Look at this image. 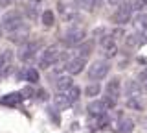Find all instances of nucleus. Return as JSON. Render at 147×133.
Here are the masks:
<instances>
[{
    "instance_id": "1",
    "label": "nucleus",
    "mask_w": 147,
    "mask_h": 133,
    "mask_svg": "<svg viewBox=\"0 0 147 133\" xmlns=\"http://www.w3.org/2000/svg\"><path fill=\"white\" fill-rule=\"evenodd\" d=\"M134 10H138V0H127V2L121 4V6L118 8V11L112 15V20L116 22V24H127V22L131 20Z\"/></svg>"
},
{
    "instance_id": "2",
    "label": "nucleus",
    "mask_w": 147,
    "mask_h": 133,
    "mask_svg": "<svg viewBox=\"0 0 147 133\" xmlns=\"http://www.w3.org/2000/svg\"><path fill=\"white\" fill-rule=\"evenodd\" d=\"M22 24H24V19H22V13L17 11V10H11L7 11L6 15L2 17V28L6 31H11V33H15L22 28Z\"/></svg>"
},
{
    "instance_id": "3",
    "label": "nucleus",
    "mask_w": 147,
    "mask_h": 133,
    "mask_svg": "<svg viewBox=\"0 0 147 133\" xmlns=\"http://www.w3.org/2000/svg\"><path fill=\"white\" fill-rule=\"evenodd\" d=\"M57 8L64 20H72L77 15V11H79V2L77 0H59Z\"/></svg>"
},
{
    "instance_id": "4",
    "label": "nucleus",
    "mask_w": 147,
    "mask_h": 133,
    "mask_svg": "<svg viewBox=\"0 0 147 133\" xmlns=\"http://www.w3.org/2000/svg\"><path fill=\"white\" fill-rule=\"evenodd\" d=\"M59 59H61V50H59L57 44H52V46L44 48L42 56H40V61H39V67L48 68V67H52L53 63H57Z\"/></svg>"
},
{
    "instance_id": "5",
    "label": "nucleus",
    "mask_w": 147,
    "mask_h": 133,
    "mask_svg": "<svg viewBox=\"0 0 147 133\" xmlns=\"http://www.w3.org/2000/svg\"><path fill=\"white\" fill-rule=\"evenodd\" d=\"M109 70H110L109 61L99 59V61H94L88 67V78H90V80H103V78L109 74Z\"/></svg>"
},
{
    "instance_id": "6",
    "label": "nucleus",
    "mask_w": 147,
    "mask_h": 133,
    "mask_svg": "<svg viewBox=\"0 0 147 133\" xmlns=\"http://www.w3.org/2000/svg\"><path fill=\"white\" fill-rule=\"evenodd\" d=\"M39 48H40V43H39V41H26V43L18 48V54H17V56H18L20 61H30V59L33 57L37 52H39Z\"/></svg>"
},
{
    "instance_id": "7",
    "label": "nucleus",
    "mask_w": 147,
    "mask_h": 133,
    "mask_svg": "<svg viewBox=\"0 0 147 133\" xmlns=\"http://www.w3.org/2000/svg\"><path fill=\"white\" fill-rule=\"evenodd\" d=\"M85 37H86V31L83 28H70L64 33V43L68 46H77V44H81L85 41Z\"/></svg>"
},
{
    "instance_id": "8",
    "label": "nucleus",
    "mask_w": 147,
    "mask_h": 133,
    "mask_svg": "<svg viewBox=\"0 0 147 133\" xmlns=\"http://www.w3.org/2000/svg\"><path fill=\"white\" fill-rule=\"evenodd\" d=\"M101 50H103V56L110 59L116 56L118 52V44H116V39H114V35H107V37L101 39Z\"/></svg>"
},
{
    "instance_id": "9",
    "label": "nucleus",
    "mask_w": 147,
    "mask_h": 133,
    "mask_svg": "<svg viewBox=\"0 0 147 133\" xmlns=\"http://www.w3.org/2000/svg\"><path fill=\"white\" fill-rule=\"evenodd\" d=\"M86 65V59L85 57H72L66 61V65H64V68H66L70 74H79V72H83V68H85Z\"/></svg>"
},
{
    "instance_id": "10",
    "label": "nucleus",
    "mask_w": 147,
    "mask_h": 133,
    "mask_svg": "<svg viewBox=\"0 0 147 133\" xmlns=\"http://www.w3.org/2000/svg\"><path fill=\"white\" fill-rule=\"evenodd\" d=\"M107 105H105L103 100H94V102H90L86 105V111H88L90 117H103L105 113H107Z\"/></svg>"
},
{
    "instance_id": "11",
    "label": "nucleus",
    "mask_w": 147,
    "mask_h": 133,
    "mask_svg": "<svg viewBox=\"0 0 147 133\" xmlns=\"http://www.w3.org/2000/svg\"><path fill=\"white\" fill-rule=\"evenodd\" d=\"M119 93H121V85H119L118 78H114V80H110L107 83V87H105V94H109V96H112V98L118 100Z\"/></svg>"
},
{
    "instance_id": "12",
    "label": "nucleus",
    "mask_w": 147,
    "mask_h": 133,
    "mask_svg": "<svg viewBox=\"0 0 147 133\" xmlns=\"http://www.w3.org/2000/svg\"><path fill=\"white\" fill-rule=\"evenodd\" d=\"M24 100V96H22V93H11V94H6L0 102H2L4 105H18Z\"/></svg>"
},
{
    "instance_id": "13",
    "label": "nucleus",
    "mask_w": 147,
    "mask_h": 133,
    "mask_svg": "<svg viewBox=\"0 0 147 133\" xmlns=\"http://www.w3.org/2000/svg\"><path fill=\"white\" fill-rule=\"evenodd\" d=\"M109 124V120H107V117H90V120H88V128L92 131L94 130H101V128H105Z\"/></svg>"
},
{
    "instance_id": "14",
    "label": "nucleus",
    "mask_w": 147,
    "mask_h": 133,
    "mask_svg": "<svg viewBox=\"0 0 147 133\" xmlns=\"http://www.w3.org/2000/svg\"><path fill=\"white\" fill-rule=\"evenodd\" d=\"M132 130H134V122L129 120V118H121L118 122L116 133H132Z\"/></svg>"
},
{
    "instance_id": "15",
    "label": "nucleus",
    "mask_w": 147,
    "mask_h": 133,
    "mask_svg": "<svg viewBox=\"0 0 147 133\" xmlns=\"http://www.w3.org/2000/svg\"><path fill=\"white\" fill-rule=\"evenodd\" d=\"M63 94L66 96L68 100H70V104H74V102H77V100H79V94H81V91H79V87H77V85H72L70 89H68V91H64Z\"/></svg>"
},
{
    "instance_id": "16",
    "label": "nucleus",
    "mask_w": 147,
    "mask_h": 133,
    "mask_svg": "<svg viewBox=\"0 0 147 133\" xmlns=\"http://www.w3.org/2000/svg\"><path fill=\"white\" fill-rule=\"evenodd\" d=\"M70 87H72V78H70V76H59V80H57V89L61 91V93L68 91Z\"/></svg>"
},
{
    "instance_id": "17",
    "label": "nucleus",
    "mask_w": 147,
    "mask_h": 133,
    "mask_svg": "<svg viewBox=\"0 0 147 133\" xmlns=\"http://www.w3.org/2000/svg\"><path fill=\"white\" fill-rule=\"evenodd\" d=\"M53 104H55V107H57L59 111H63V109H66L68 105H70V100H68L64 94H57L55 100H53Z\"/></svg>"
},
{
    "instance_id": "18",
    "label": "nucleus",
    "mask_w": 147,
    "mask_h": 133,
    "mask_svg": "<svg viewBox=\"0 0 147 133\" xmlns=\"http://www.w3.org/2000/svg\"><path fill=\"white\" fill-rule=\"evenodd\" d=\"M125 89H127V94L131 98H138L140 96V85H138V81H129Z\"/></svg>"
},
{
    "instance_id": "19",
    "label": "nucleus",
    "mask_w": 147,
    "mask_h": 133,
    "mask_svg": "<svg viewBox=\"0 0 147 133\" xmlns=\"http://www.w3.org/2000/svg\"><path fill=\"white\" fill-rule=\"evenodd\" d=\"M140 44H142L140 33H131V35H127V46H129V48H136V46H140Z\"/></svg>"
},
{
    "instance_id": "20",
    "label": "nucleus",
    "mask_w": 147,
    "mask_h": 133,
    "mask_svg": "<svg viewBox=\"0 0 147 133\" xmlns=\"http://www.w3.org/2000/svg\"><path fill=\"white\" fill-rule=\"evenodd\" d=\"M92 48H94V44L92 43H83L81 46H79V50H77V52H79V57H88L90 54H92Z\"/></svg>"
},
{
    "instance_id": "21",
    "label": "nucleus",
    "mask_w": 147,
    "mask_h": 133,
    "mask_svg": "<svg viewBox=\"0 0 147 133\" xmlns=\"http://www.w3.org/2000/svg\"><path fill=\"white\" fill-rule=\"evenodd\" d=\"M53 22H55V15H53V11L46 10V11L42 13V24L46 26V28H50V26H53Z\"/></svg>"
},
{
    "instance_id": "22",
    "label": "nucleus",
    "mask_w": 147,
    "mask_h": 133,
    "mask_svg": "<svg viewBox=\"0 0 147 133\" xmlns=\"http://www.w3.org/2000/svg\"><path fill=\"white\" fill-rule=\"evenodd\" d=\"M99 91H101V85L99 83H90V85H86L85 93H86V96H98Z\"/></svg>"
},
{
    "instance_id": "23",
    "label": "nucleus",
    "mask_w": 147,
    "mask_h": 133,
    "mask_svg": "<svg viewBox=\"0 0 147 133\" xmlns=\"http://www.w3.org/2000/svg\"><path fill=\"white\" fill-rule=\"evenodd\" d=\"M26 80L30 81V83H37V81H39V72H37L35 68H28L26 70Z\"/></svg>"
},
{
    "instance_id": "24",
    "label": "nucleus",
    "mask_w": 147,
    "mask_h": 133,
    "mask_svg": "<svg viewBox=\"0 0 147 133\" xmlns=\"http://www.w3.org/2000/svg\"><path fill=\"white\" fill-rule=\"evenodd\" d=\"M103 102H105V105H107L109 109H112V107H116L118 100H116V98H112V96H109V94H105V96H103Z\"/></svg>"
},
{
    "instance_id": "25",
    "label": "nucleus",
    "mask_w": 147,
    "mask_h": 133,
    "mask_svg": "<svg viewBox=\"0 0 147 133\" xmlns=\"http://www.w3.org/2000/svg\"><path fill=\"white\" fill-rule=\"evenodd\" d=\"M138 98H140V96H138ZM138 98H129L127 105H129V107H132V109H138V111H142V109H144V105L138 102Z\"/></svg>"
},
{
    "instance_id": "26",
    "label": "nucleus",
    "mask_w": 147,
    "mask_h": 133,
    "mask_svg": "<svg viewBox=\"0 0 147 133\" xmlns=\"http://www.w3.org/2000/svg\"><path fill=\"white\" fill-rule=\"evenodd\" d=\"M83 8H86V10H94L96 8V0H81Z\"/></svg>"
},
{
    "instance_id": "27",
    "label": "nucleus",
    "mask_w": 147,
    "mask_h": 133,
    "mask_svg": "<svg viewBox=\"0 0 147 133\" xmlns=\"http://www.w3.org/2000/svg\"><path fill=\"white\" fill-rule=\"evenodd\" d=\"M140 81H142V85H144L145 89H147V68L140 72Z\"/></svg>"
},
{
    "instance_id": "28",
    "label": "nucleus",
    "mask_w": 147,
    "mask_h": 133,
    "mask_svg": "<svg viewBox=\"0 0 147 133\" xmlns=\"http://www.w3.org/2000/svg\"><path fill=\"white\" fill-rule=\"evenodd\" d=\"M39 98L40 100H48V93H46V91H39Z\"/></svg>"
},
{
    "instance_id": "29",
    "label": "nucleus",
    "mask_w": 147,
    "mask_h": 133,
    "mask_svg": "<svg viewBox=\"0 0 147 133\" xmlns=\"http://www.w3.org/2000/svg\"><path fill=\"white\" fill-rule=\"evenodd\" d=\"M4 67H6V59H4L2 56H0V72L4 70Z\"/></svg>"
},
{
    "instance_id": "30",
    "label": "nucleus",
    "mask_w": 147,
    "mask_h": 133,
    "mask_svg": "<svg viewBox=\"0 0 147 133\" xmlns=\"http://www.w3.org/2000/svg\"><path fill=\"white\" fill-rule=\"evenodd\" d=\"M20 93H22V94H30V96H31V94H33V89H30V87H28V89L20 91Z\"/></svg>"
},
{
    "instance_id": "31",
    "label": "nucleus",
    "mask_w": 147,
    "mask_h": 133,
    "mask_svg": "<svg viewBox=\"0 0 147 133\" xmlns=\"http://www.w3.org/2000/svg\"><path fill=\"white\" fill-rule=\"evenodd\" d=\"M119 2H121V0H109V4H112V6H118Z\"/></svg>"
},
{
    "instance_id": "32",
    "label": "nucleus",
    "mask_w": 147,
    "mask_h": 133,
    "mask_svg": "<svg viewBox=\"0 0 147 133\" xmlns=\"http://www.w3.org/2000/svg\"><path fill=\"white\" fill-rule=\"evenodd\" d=\"M99 2H101V0H96V8H98V6H99Z\"/></svg>"
},
{
    "instance_id": "33",
    "label": "nucleus",
    "mask_w": 147,
    "mask_h": 133,
    "mask_svg": "<svg viewBox=\"0 0 147 133\" xmlns=\"http://www.w3.org/2000/svg\"><path fill=\"white\" fill-rule=\"evenodd\" d=\"M0 2H2V4H7V2H9V0H0Z\"/></svg>"
},
{
    "instance_id": "34",
    "label": "nucleus",
    "mask_w": 147,
    "mask_h": 133,
    "mask_svg": "<svg viewBox=\"0 0 147 133\" xmlns=\"http://www.w3.org/2000/svg\"><path fill=\"white\" fill-rule=\"evenodd\" d=\"M0 33H2V31H0Z\"/></svg>"
}]
</instances>
